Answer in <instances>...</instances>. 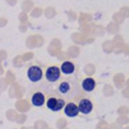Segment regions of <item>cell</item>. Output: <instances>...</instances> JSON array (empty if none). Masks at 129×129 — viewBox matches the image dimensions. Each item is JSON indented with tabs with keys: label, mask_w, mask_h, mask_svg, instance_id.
<instances>
[{
	"label": "cell",
	"mask_w": 129,
	"mask_h": 129,
	"mask_svg": "<svg viewBox=\"0 0 129 129\" xmlns=\"http://www.w3.org/2000/svg\"><path fill=\"white\" fill-rule=\"evenodd\" d=\"M79 111L83 114H89L93 110V103L89 99H82L79 102Z\"/></svg>",
	"instance_id": "4"
},
{
	"label": "cell",
	"mask_w": 129,
	"mask_h": 129,
	"mask_svg": "<svg viewBox=\"0 0 129 129\" xmlns=\"http://www.w3.org/2000/svg\"><path fill=\"white\" fill-rule=\"evenodd\" d=\"M60 71L64 75H71L75 72V64L71 61H64L60 67Z\"/></svg>",
	"instance_id": "9"
},
{
	"label": "cell",
	"mask_w": 129,
	"mask_h": 129,
	"mask_svg": "<svg viewBox=\"0 0 129 129\" xmlns=\"http://www.w3.org/2000/svg\"><path fill=\"white\" fill-rule=\"evenodd\" d=\"M80 113L79 107L75 103H68L64 106V114L68 117H76Z\"/></svg>",
	"instance_id": "6"
},
{
	"label": "cell",
	"mask_w": 129,
	"mask_h": 129,
	"mask_svg": "<svg viewBox=\"0 0 129 129\" xmlns=\"http://www.w3.org/2000/svg\"><path fill=\"white\" fill-rule=\"evenodd\" d=\"M27 77L29 81L32 83L39 82L42 78V71L37 66H31L27 71Z\"/></svg>",
	"instance_id": "1"
},
{
	"label": "cell",
	"mask_w": 129,
	"mask_h": 129,
	"mask_svg": "<svg viewBox=\"0 0 129 129\" xmlns=\"http://www.w3.org/2000/svg\"><path fill=\"white\" fill-rule=\"evenodd\" d=\"M58 93L62 96H70L71 93L73 92V86H72V83L71 82H68V81H63L59 84L58 88Z\"/></svg>",
	"instance_id": "5"
},
{
	"label": "cell",
	"mask_w": 129,
	"mask_h": 129,
	"mask_svg": "<svg viewBox=\"0 0 129 129\" xmlns=\"http://www.w3.org/2000/svg\"><path fill=\"white\" fill-rule=\"evenodd\" d=\"M64 105H66L64 100H62V99H56L54 97H51V98H49L46 101L47 108L49 110H51L52 112H57V111L61 110L64 107Z\"/></svg>",
	"instance_id": "2"
},
{
	"label": "cell",
	"mask_w": 129,
	"mask_h": 129,
	"mask_svg": "<svg viewBox=\"0 0 129 129\" xmlns=\"http://www.w3.org/2000/svg\"><path fill=\"white\" fill-rule=\"evenodd\" d=\"M95 86H96V82L92 78H87L82 83V88L86 92H92L95 89Z\"/></svg>",
	"instance_id": "8"
},
{
	"label": "cell",
	"mask_w": 129,
	"mask_h": 129,
	"mask_svg": "<svg viewBox=\"0 0 129 129\" xmlns=\"http://www.w3.org/2000/svg\"><path fill=\"white\" fill-rule=\"evenodd\" d=\"M60 77V70L57 67H49L45 72V78L48 82H56Z\"/></svg>",
	"instance_id": "3"
},
{
	"label": "cell",
	"mask_w": 129,
	"mask_h": 129,
	"mask_svg": "<svg viewBox=\"0 0 129 129\" xmlns=\"http://www.w3.org/2000/svg\"><path fill=\"white\" fill-rule=\"evenodd\" d=\"M44 101H45V97L42 93L40 92H36L34 93L32 96H31V103L33 106L35 107H40L44 104Z\"/></svg>",
	"instance_id": "7"
}]
</instances>
